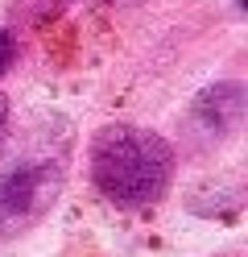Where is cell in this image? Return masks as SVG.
<instances>
[{"instance_id": "6", "label": "cell", "mask_w": 248, "mask_h": 257, "mask_svg": "<svg viewBox=\"0 0 248 257\" xmlns=\"http://www.w3.org/2000/svg\"><path fill=\"white\" fill-rule=\"evenodd\" d=\"M223 257H244V253H223Z\"/></svg>"}, {"instance_id": "5", "label": "cell", "mask_w": 248, "mask_h": 257, "mask_svg": "<svg viewBox=\"0 0 248 257\" xmlns=\"http://www.w3.org/2000/svg\"><path fill=\"white\" fill-rule=\"evenodd\" d=\"M5 120H9V100L0 95V128H5Z\"/></svg>"}, {"instance_id": "4", "label": "cell", "mask_w": 248, "mask_h": 257, "mask_svg": "<svg viewBox=\"0 0 248 257\" xmlns=\"http://www.w3.org/2000/svg\"><path fill=\"white\" fill-rule=\"evenodd\" d=\"M13 58H17V38L9 34L5 25H0V75H5L13 67Z\"/></svg>"}, {"instance_id": "2", "label": "cell", "mask_w": 248, "mask_h": 257, "mask_svg": "<svg viewBox=\"0 0 248 257\" xmlns=\"http://www.w3.org/2000/svg\"><path fill=\"white\" fill-rule=\"evenodd\" d=\"M66 183V150L38 146L0 166V240L33 228L58 203Z\"/></svg>"}, {"instance_id": "3", "label": "cell", "mask_w": 248, "mask_h": 257, "mask_svg": "<svg viewBox=\"0 0 248 257\" xmlns=\"http://www.w3.org/2000/svg\"><path fill=\"white\" fill-rule=\"evenodd\" d=\"M248 108V91L244 83L227 79V83H211L198 91V100L190 104V128L207 141H223L227 133H236Z\"/></svg>"}, {"instance_id": "7", "label": "cell", "mask_w": 248, "mask_h": 257, "mask_svg": "<svg viewBox=\"0 0 248 257\" xmlns=\"http://www.w3.org/2000/svg\"><path fill=\"white\" fill-rule=\"evenodd\" d=\"M124 5H137V0H124Z\"/></svg>"}, {"instance_id": "1", "label": "cell", "mask_w": 248, "mask_h": 257, "mask_svg": "<svg viewBox=\"0 0 248 257\" xmlns=\"http://www.w3.org/2000/svg\"><path fill=\"white\" fill-rule=\"evenodd\" d=\"M174 146L141 124H104L87 146V174L99 199L120 212H145L174 183Z\"/></svg>"}]
</instances>
